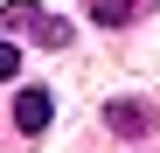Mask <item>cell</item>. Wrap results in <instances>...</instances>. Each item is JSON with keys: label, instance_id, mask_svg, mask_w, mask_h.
I'll return each instance as SVG.
<instances>
[{"label": "cell", "instance_id": "cell-1", "mask_svg": "<svg viewBox=\"0 0 160 153\" xmlns=\"http://www.w3.org/2000/svg\"><path fill=\"white\" fill-rule=\"evenodd\" d=\"M49 118H56V105H49V91H21L14 97V125H21V132H49Z\"/></svg>", "mask_w": 160, "mask_h": 153}, {"label": "cell", "instance_id": "cell-2", "mask_svg": "<svg viewBox=\"0 0 160 153\" xmlns=\"http://www.w3.org/2000/svg\"><path fill=\"white\" fill-rule=\"evenodd\" d=\"M7 21H28V28H35V42H49V49H63V42H70V28H63V21H49V14H35V7H21V0L7 7Z\"/></svg>", "mask_w": 160, "mask_h": 153}, {"label": "cell", "instance_id": "cell-3", "mask_svg": "<svg viewBox=\"0 0 160 153\" xmlns=\"http://www.w3.org/2000/svg\"><path fill=\"white\" fill-rule=\"evenodd\" d=\"M104 125H112L118 139H132V132H146V125H153V111H139V105H125V97H118V105H104Z\"/></svg>", "mask_w": 160, "mask_h": 153}, {"label": "cell", "instance_id": "cell-4", "mask_svg": "<svg viewBox=\"0 0 160 153\" xmlns=\"http://www.w3.org/2000/svg\"><path fill=\"white\" fill-rule=\"evenodd\" d=\"M125 14H132V0H91V21H104V28H118Z\"/></svg>", "mask_w": 160, "mask_h": 153}, {"label": "cell", "instance_id": "cell-5", "mask_svg": "<svg viewBox=\"0 0 160 153\" xmlns=\"http://www.w3.org/2000/svg\"><path fill=\"white\" fill-rule=\"evenodd\" d=\"M7 76H21V49H14V42H0V84H7Z\"/></svg>", "mask_w": 160, "mask_h": 153}]
</instances>
